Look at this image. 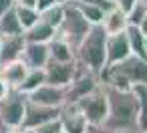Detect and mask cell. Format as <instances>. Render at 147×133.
Masks as SVG:
<instances>
[{
  "instance_id": "obj_1",
  "label": "cell",
  "mask_w": 147,
  "mask_h": 133,
  "mask_svg": "<svg viewBox=\"0 0 147 133\" xmlns=\"http://www.w3.org/2000/svg\"><path fill=\"white\" fill-rule=\"evenodd\" d=\"M107 93V119L103 127L113 133H135L139 131V99L133 91H119L105 87Z\"/></svg>"
},
{
  "instance_id": "obj_2",
  "label": "cell",
  "mask_w": 147,
  "mask_h": 133,
  "mask_svg": "<svg viewBox=\"0 0 147 133\" xmlns=\"http://www.w3.org/2000/svg\"><path fill=\"white\" fill-rule=\"evenodd\" d=\"M99 79L103 87H111L119 91H133V87L137 85L147 87V61L131 55L123 63L107 67L99 75Z\"/></svg>"
},
{
  "instance_id": "obj_3",
  "label": "cell",
  "mask_w": 147,
  "mask_h": 133,
  "mask_svg": "<svg viewBox=\"0 0 147 133\" xmlns=\"http://www.w3.org/2000/svg\"><path fill=\"white\" fill-rule=\"evenodd\" d=\"M107 34L105 30L99 26H91L89 34L85 36V41L77 47L75 51V63L89 69L95 75H101L107 69Z\"/></svg>"
},
{
  "instance_id": "obj_4",
  "label": "cell",
  "mask_w": 147,
  "mask_h": 133,
  "mask_svg": "<svg viewBox=\"0 0 147 133\" xmlns=\"http://www.w3.org/2000/svg\"><path fill=\"white\" fill-rule=\"evenodd\" d=\"M89 30H91V24L79 12V8L75 6L73 0L69 4H65V18H63V24L57 30V38L65 41L67 45H71L77 51V47L85 41V36L89 34Z\"/></svg>"
},
{
  "instance_id": "obj_5",
  "label": "cell",
  "mask_w": 147,
  "mask_h": 133,
  "mask_svg": "<svg viewBox=\"0 0 147 133\" xmlns=\"http://www.w3.org/2000/svg\"><path fill=\"white\" fill-rule=\"evenodd\" d=\"M77 107L81 109V113L85 115L87 123L91 127H99L105 123L107 119V111H109V103H107V93H105V87L99 85L93 93H89L87 97H83Z\"/></svg>"
},
{
  "instance_id": "obj_6",
  "label": "cell",
  "mask_w": 147,
  "mask_h": 133,
  "mask_svg": "<svg viewBox=\"0 0 147 133\" xmlns=\"http://www.w3.org/2000/svg\"><path fill=\"white\" fill-rule=\"evenodd\" d=\"M26 113V97L18 91H10L8 97L0 103V125L6 129H22Z\"/></svg>"
},
{
  "instance_id": "obj_7",
  "label": "cell",
  "mask_w": 147,
  "mask_h": 133,
  "mask_svg": "<svg viewBox=\"0 0 147 133\" xmlns=\"http://www.w3.org/2000/svg\"><path fill=\"white\" fill-rule=\"evenodd\" d=\"M101 85V79L99 75L91 73L89 69L77 65V73L71 81V85L65 89V95H67V103H79L83 97H87L89 93H93L97 87ZM65 103V105H67Z\"/></svg>"
},
{
  "instance_id": "obj_8",
  "label": "cell",
  "mask_w": 147,
  "mask_h": 133,
  "mask_svg": "<svg viewBox=\"0 0 147 133\" xmlns=\"http://www.w3.org/2000/svg\"><path fill=\"white\" fill-rule=\"evenodd\" d=\"M59 123H61V131L65 133H87L89 129V123L81 113V109L77 107V103H67L61 107Z\"/></svg>"
},
{
  "instance_id": "obj_9",
  "label": "cell",
  "mask_w": 147,
  "mask_h": 133,
  "mask_svg": "<svg viewBox=\"0 0 147 133\" xmlns=\"http://www.w3.org/2000/svg\"><path fill=\"white\" fill-rule=\"evenodd\" d=\"M77 73V63H57V61H49V65L45 67V77H47V85L53 87H63L67 89L73 81Z\"/></svg>"
},
{
  "instance_id": "obj_10",
  "label": "cell",
  "mask_w": 147,
  "mask_h": 133,
  "mask_svg": "<svg viewBox=\"0 0 147 133\" xmlns=\"http://www.w3.org/2000/svg\"><path fill=\"white\" fill-rule=\"evenodd\" d=\"M26 101L34 103V105H42V107H53V109H61L67 103V95L63 87H53V85H42L38 87L34 93H30L26 97Z\"/></svg>"
},
{
  "instance_id": "obj_11",
  "label": "cell",
  "mask_w": 147,
  "mask_h": 133,
  "mask_svg": "<svg viewBox=\"0 0 147 133\" xmlns=\"http://www.w3.org/2000/svg\"><path fill=\"white\" fill-rule=\"evenodd\" d=\"M59 113H61V109L42 107V105H34V103L26 101V113H24L22 129H32V127H38V125L59 121Z\"/></svg>"
},
{
  "instance_id": "obj_12",
  "label": "cell",
  "mask_w": 147,
  "mask_h": 133,
  "mask_svg": "<svg viewBox=\"0 0 147 133\" xmlns=\"http://www.w3.org/2000/svg\"><path fill=\"white\" fill-rule=\"evenodd\" d=\"M26 47V38L24 34H16V36H4L2 38V49H0V67L22 61V53Z\"/></svg>"
},
{
  "instance_id": "obj_13",
  "label": "cell",
  "mask_w": 147,
  "mask_h": 133,
  "mask_svg": "<svg viewBox=\"0 0 147 133\" xmlns=\"http://www.w3.org/2000/svg\"><path fill=\"white\" fill-rule=\"evenodd\" d=\"M107 67L111 65H117V63H123L125 59L131 57V49H129V41H127V34H113V36H107Z\"/></svg>"
},
{
  "instance_id": "obj_14",
  "label": "cell",
  "mask_w": 147,
  "mask_h": 133,
  "mask_svg": "<svg viewBox=\"0 0 147 133\" xmlns=\"http://www.w3.org/2000/svg\"><path fill=\"white\" fill-rule=\"evenodd\" d=\"M51 55H49V45H36V43H26L24 53H22V63L30 71H40L49 65Z\"/></svg>"
},
{
  "instance_id": "obj_15",
  "label": "cell",
  "mask_w": 147,
  "mask_h": 133,
  "mask_svg": "<svg viewBox=\"0 0 147 133\" xmlns=\"http://www.w3.org/2000/svg\"><path fill=\"white\" fill-rule=\"evenodd\" d=\"M101 28L105 30V34H107V36H113V34H123V32L129 28L127 12H123L119 6H115L113 10H109V12L103 16Z\"/></svg>"
},
{
  "instance_id": "obj_16",
  "label": "cell",
  "mask_w": 147,
  "mask_h": 133,
  "mask_svg": "<svg viewBox=\"0 0 147 133\" xmlns=\"http://www.w3.org/2000/svg\"><path fill=\"white\" fill-rule=\"evenodd\" d=\"M28 71H30V69H28L22 61H16V63L4 65L2 71H0V77H2V81L10 87V91H18V87L24 83Z\"/></svg>"
},
{
  "instance_id": "obj_17",
  "label": "cell",
  "mask_w": 147,
  "mask_h": 133,
  "mask_svg": "<svg viewBox=\"0 0 147 133\" xmlns=\"http://www.w3.org/2000/svg\"><path fill=\"white\" fill-rule=\"evenodd\" d=\"M24 38L26 43H36V45H49L51 41L57 38V30L51 28L49 24H45L42 20H38L32 28H28L24 32Z\"/></svg>"
},
{
  "instance_id": "obj_18",
  "label": "cell",
  "mask_w": 147,
  "mask_h": 133,
  "mask_svg": "<svg viewBox=\"0 0 147 133\" xmlns=\"http://www.w3.org/2000/svg\"><path fill=\"white\" fill-rule=\"evenodd\" d=\"M49 55H51V61H57V63H75V49L61 38H55L49 43Z\"/></svg>"
},
{
  "instance_id": "obj_19",
  "label": "cell",
  "mask_w": 147,
  "mask_h": 133,
  "mask_svg": "<svg viewBox=\"0 0 147 133\" xmlns=\"http://www.w3.org/2000/svg\"><path fill=\"white\" fill-rule=\"evenodd\" d=\"M125 34H127V41H129L131 55L147 61V53H145V34H143L137 26H131V24H129V28L125 30Z\"/></svg>"
},
{
  "instance_id": "obj_20",
  "label": "cell",
  "mask_w": 147,
  "mask_h": 133,
  "mask_svg": "<svg viewBox=\"0 0 147 133\" xmlns=\"http://www.w3.org/2000/svg\"><path fill=\"white\" fill-rule=\"evenodd\" d=\"M0 34H2V36H16V34H24V30H22L20 22H18V18H16L14 8H12V10H8L6 14L0 16Z\"/></svg>"
},
{
  "instance_id": "obj_21",
  "label": "cell",
  "mask_w": 147,
  "mask_h": 133,
  "mask_svg": "<svg viewBox=\"0 0 147 133\" xmlns=\"http://www.w3.org/2000/svg\"><path fill=\"white\" fill-rule=\"evenodd\" d=\"M47 83V77H45V69H40V71H28V75H26V79H24V83L18 87V93L20 95H24V97H28L30 93H34L38 87H42Z\"/></svg>"
},
{
  "instance_id": "obj_22",
  "label": "cell",
  "mask_w": 147,
  "mask_h": 133,
  "mask_svg": "<svg viewBox=\"0 0 147 133\" xmlns=\"http://www.w3.org/2000/svg\"><path fill=\"white\" fill-rule=\"evenodd\" d=\"M73 2H75V6L79 8V12L85 16V20H87L91 26H99V24L103 22V16H105V14H103L97 6L85 2V0H73Z\"/></svg>"
},
{
  "instance_id": "obj_23",
  "label": "cell",
  "mask_w": 147,
  "mask_h": 133,
  "mask_svg": "<svg viewBox=\"0 0 147 133\" xmlns=\"http://www.w3.org/2000/svg\"><path fill=\"white\" fill-rule=\"evenodd\" d=\"M14 12H16V18L22 26V30L26 32L28 28H32L38 20H40V14L36 8H26V6H14Z\"/></svg>"
},
{
  "instance_id": "obj_24",
  "label": "cell",
  "mask_w": 147,
  "mask_h": 133,
  "mask_svg": "<svg viewBox=\"0 0 147 133\" xmlns=\"http://www.w3.org/2000/svg\"><path fill=\"white\" fill-rule=\"evenodd\" d=\"M63 18H65V6H61V4H55L49 10L40 12V20L55 30H59V26L63 24Z\"/></svg>"
},
{
  "instance_id": "obj_25",
  "label": "cell",
  "mask_w": 147,
  "mask_h": 133,
  "mask_svg": "<svg viewBox=\"0 0 147 133\" xmlns=\"http://www.w3.org/2000/svg\"><path fill=\"white\" fill-rule=\"evenodd\" d=\"M133 93L139 99V131H147V87L137 85L133 87Z\"/></svg>"
},
{
  "instance_id": "obj_26",
  "label": "cell",
  "mask_w": 147,
  "mask_h": 133,
  "mask_svg": "<svg viewBox=\"0 0 147 133\" xmlns=\"http://www.w3.org/2000/svg\"><path fill=\"white\" fill-rule=\"evenodd\" d=\"M147 16V8H145V2L143 0H137V2L133 4V8L127 12V20L131 26H139V22Z\"/></svg>"
},
{
  "instance_id": "obj_27",
  "label": "cell",
  "mask_w": 147,
  "mask_h": 133,
  "mask_svg": "<svg viewBox=\"0 0 147 133\" xmlns=\"http://www.w3.org/2000/svg\"><path fill=\"white\" fill-rule=\"evenodd\" d=\"M61 131V123L59 121H53V123H47V125H38V127H32V129H24V133H59Z\"/></svg>"
},
{
  "instance_id": "obj_28",
  "label": "cell",
  "mask_w": 147,
  "mask_h": 133,
  "mask_svg": "<svg viewBox=\"0 0 147 133\" xmlns=\"http://www.w3.org/2000/svg\"><path fill=\"white\" fill-rule=\"evenodd\" d=\"M85 2H89V4H93V6H97L103 14H107L109 10H113L117 4L115 2H109V0H85Z\"/></svg>"
},
{
  "instance_id": "obj_29",
  "label": "cell",
  "mask_w": 147,
  "mask_h": 133,
  "mask_svg": "<svg viewBox=\"0 0 147 133\" xmlns=\"http://www.w3.org/2000/svg\"><path fill=\"white\" fill-rule=\"evenodd\" d=\"M16 6V2H14V0H0V16H2V14H6L8 10H12Z\"/></svg>"
},
{
  "instance_id": "obj_30",
  "label": "cell",
  "mask_w": 147,
  "mask_h": 133,
  "mask_svg": "<svg viewBox=\"0 0 147 133\" xmlns=\"http://www.w3.org/2000/svg\"><path fill=\"white\" fill-rule=\"evenodd\" d=\"M51 6H55V0H36V10H38V14L45 12V10H49Z\"/></svg>"
},
{
  "instance_id": "obj_31",
  "label": "cell",
  "mask_w": 147,
  "mask_h": 133,
  "mask_svg": "<svg viewBox=\"0 0 147 133\" xmlns=\"http://www.w3.org/2000/svg\"><path fill=\"white\" fill-rule=\"evenodd\" d=\"M137 2V0H117V6L123 10V12H129L133 8V4Z\"/></svg>"
},
{
  "instance_id": "obj_32",
  "label": "cell",
  "mask_w": 147,
  "mask_h": 133,
  "mask_svg": "<svg viewBox=\"0 0 147 133\" xmlns=\"http://www.w3.org/2000/svg\"><path fill=\"white\" fill-rule=\"evenodd\" d=\"M8 93H10V87L2 81V77H0V103H2V101L8 97Z\"/></svg>"
},
{
  "instance_id": "obj_33",
  "label": "cell",
  "mask_w": 147,
  "mask_h": 133,
  "mask_svg": "<svg viewBox=\"0 0 147 133\" xmlns=\"http://www.w3.org/2000/svg\"><path fill=\"white\" fill-rule=\"evenodd\" d=\"M16 6H26V8H36V0H14Z\"/></svg>"
},
{
  "instance_id": "obj_34",
  "label": "cell",
  "mask_w": 147,
  "mask_h": 133,
  "mask_svg": "<svg viewBox=\"0 0 147 133\" xmlns=\"http://www.w3.org/2000/svg\"><path fill=\"white\" fill-rule=\"evenodd\" d=\"M87 133H113V131H109V129H107V127H103V125H99V127H91V125H89Z\"/></svg>"
},
{
  "instance_id": "obj_35",
  "label": "cell",
  "mask_w": 147,
  "mask_h": 133,
  "mask_svg": "<svg viewBox=\"0 0 147 133\" xmlns=\"http://www.w3.org/2000/svg\"><path fill=\"white\" fill-rule=\"evenodd\" d=\"M137 28H139V30H141V32H143V34L147 36V16H145V18H143V20L139 22V26H137Z\"/></svg>"
},
{
  "instance_id": "obj_36",
  "label": "cell",
  "mask_w": 147,
  "mask_h": 133,
  "mask_svg": "<svg viewBox=\"0 0 147 133\" xmlns=\"http://www.w3.org/2000/svg\"><path fill=\"white\" fill-rule=\"evenodd\" d=\"M4 133H24V129H6L4 127Z\"/></svg>"
},
{
  "instance_id": "obj_37",
  "label": "cell",
  "mask_w": 147,
  "mask_h": 133,
  "mask_svg": "<svg viewBox=\"0 0 147 133\" xmlns=\"http://www.w3.org/2000/svg\"><path fill=\"white\" fill-rule=\"evenodd\" d=\"M71 0H55V4H61V6H65V4H69Z\"/></svg>"
},
{
  "instance_id": "obj_38",
  "label": "cell",
  "mask_w": 147,
  "mask_h": 133,
  "mask_svg": "<svg viewBox=\"0 0 147 133\" xmlns=\"http://www.w3.org/2000/svg\"><path fill=\"white\" fill-rule=\"evenodd\" d=\"M2 38H4V36H2V34H0V49H2Z\"/></svg>"
},
{
  "instance_id": "obj_39",
  "label": "cell",
  "mask_w": 147,
  "mask_h": 133,
  "mask_svg": "<svg viewBox=\"0 0 147 133\" xmlns=\"http://www.w3.org/2000/svg\"><path fill=\"white\" fill-rule=\"evenodd\" d=\"M145 53H147V36H145Z\"/></svg>"
},
{
  "instance_id": "obj_40",
  "label": "cell",
  "mask_w": 147,
  "mask_h": 133,
  "mask_svg": "<svg viewBox=\"0 0 147 133\" xmlns=\"http://www.w3.org/2000/svg\"><path fill=\"white\" fill-rule=\"evenodd\" d=\"M0 133H4V127H2V125H0Z\"/></svg>"
},
{
  "instance_id": "obj_41",
  "label": "cell",
  "mask_w": 147,
  "mask_h": 133,
  "mask_svg": "<svg viewBox=\"0 0 147 133\" xmlns=\"http://www.w3.org/2000/svg\"><path fill=\"white\" fill-rule=\"evenodd\" d=\"M135 133H147V131H135Z\"/></svg>"
},
{
  "instance_id": "obj_42",
  "label": "cell",
  "mask_w": 147,
  "mask_h": 133,
  "mask_svg": "<svg viewBox=\"0 0 147 133\" xmlns=\"http://www.w3.org/2000/svg\"><path fill=\"white\" fill-rule=\"evenodd\" d=\"M109 2H115V4H117V0H109Z\"/></svg>"
},
{
  "instance_id": "obj_43",
  "label": "cell",
  "mask_w": 147,
  "mask_h": 133,
  "mask_svg": "<svg viewBox=\"0 0 147 133\" xmlns=\"http://www.w3.org/2000/svg\"><path fill=\"white\" fill-rule=\"evenodd\" d=\"M145 8H147V2H145Z\"/></svg>"
},
{
  "instance_id": "obj_44",
  "label": "cell",
  "mask_w": 147,
  "mask_h": 133,
  "mask_svg": "<svg viewBox=\"0 0 147 133\" xmlns=\"http://www.w3.org/2000/svg\"><path fill=\"white\" fill-rule=\"evenodd\" d=\"M59 133H65V131H59Z\"/></svg>"
},
{
  "instance_id": "obj_45",
  "label": "cell",
  "mask_w": 147,
  "mask_h": 133,
  "mask_svg": "<svg viewBox=\"0 0 147 133\" xmlns=\"http://www.w3.org/2000/svg\"><path fill=\"white\" fill-rule=\"evenodd\" d=\"M143 2H147V0H143Z\"/></svg>"
},
{
  "instance_id": "obj_46",
  "label": "cell",
  "mask_w": 147,
  "mask_h": 133,
  "mask_svg": "<svg viewBox=\"0 0 147 133\" xmlns=\"http://www.w3.org/2000/svg\"><path fill=\"white\" fill-rule=\"evenodd\" d=\"M0 71H2V67H0Z\"/></svg>"
}]
</instances>
